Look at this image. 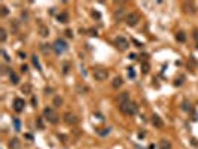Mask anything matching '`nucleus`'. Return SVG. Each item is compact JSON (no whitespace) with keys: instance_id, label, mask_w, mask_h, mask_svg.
<instances>
[{"instance_id":"41","label":"nucleus","mask_w":198,"mask_h":149,"mask_svg":"<svg viewBox=\"0 0 198 149\" xmlns=\"http://www.w3.org/2000/svg\"><path fill=\"white\" fill-rule=\"evenodd\" d=\"M197 48H198V42H197Z\"/></svg>"},{"instance_id":"20","label":"nucleus","mask_w":198,"mask_h":149,"mask_svg":"<svg viewBox=\"0 0 198 149\" xmlns=\"http://www.w3.org/2000/svg\"><path fill=\"white\" fill-rule=\"evenodd\" d=\"M21 91H22L24 94H31V85H30V84H24V85L21 86Z\"/></svg>"},{"instance_id":"19","label":"nucleus","mask_w":198,"mask_h":149,"mask_svg":"<svg viewBox=\"0 0 198 149\" xmlns=\"http://www.w3.org/2000/svg\"><path fill=\"white\" fill-rule=\"evenodd\" d=\"M31 61H33V64H34V67L38 69L39 72H42V66H40V63H39V58L36 57V55H33V57H31Z\"/></svg>"},{"instance_id":"14","label":"nucleus","mask_w":198,"mask_h":149,"mask_svg":"<svg viewBox=\"0 0 198 149\" xmlns=\"http://www.w3.org/2000/svg\"><path fill=\"white\" fill-rule=\"evenodd\" d=\"M124 14H125V9H124V8H119V9H116V10H115L113 18H115L116 21H119V19L124 17Z\"/></svg>"},{"instance_id":"12","label":"nucleus","mask_w":198,"mask_h":149,"mask_svg":"<svg viewBox=\"0 0 198 149\" xmlns=\"http://www.w3.org/2000/svg\"><path fill=\"white\" fill-rule=\"evenodd\" d=\"M39 34H40L42 37H46V36L49 34V29L45 26V24H42V22L39 24Z\"/></svg>"},{"instance_id":"26","label":"nucleus","mask_w":198,"mask_h":149,"mask_svg":"<svg viewBox=\"0 0 198 149\" xmlns=\"http://www.w3.org/2000/svg\"><path fill=\"white\" fill-rule=\"evenodd\" d=\"M14 125H15V130L17 131H19V128H21V122H19V119H14Z\"/></svg>"},{"instance_id":"30","label":"nucleus","mask_w":198,"mask_h":149,"mask_svg":"<svg viewBox=\"0 0 198 149\" xmlns=\"http://www.w3.org/2000/svg\"><path fill=\"white\" fill-rule=\"evenodd\" d=\"M31 103H33V106L36 107V106H38V98H36V97H31Z\"/></svg>"},{"instance_id":"10","label":"nucleus","mask_w":198,"mask_h":149,"mask_svg":"<svg viewBox=\"0 0 198 149\" xmlns=\"http://www.w3.org/2000/svg\"><path fill=\"white\" fill-rule=\"evenodd\" d=\"M128 102H130V94H128V93H121L119 97H118L119 106H121V104H125V103H128Z\"/></svg>"},{"instance_id":"27","label":"nucleus","mask_w":198,"mask_h":149,"mask_svg":"<svg viewBox=\"0 0 198 149\" xmlns=\"http://www.w3.org/2000/svg\"><path fill=\"white\" fill-rule=\"evenodd\" d=\"M0 52H2V55H3V58H5V61H10V57L6 54V51H5V49H2V51H0Z\"/></svg>"},{"instance_id":"35","label":"nucleus","mask_w":198,"mask_h":149,"mask_svg":"<svg viewBox=\"0 0 198 149\" xmlns=\"http://www.w3.org/2000/svg\"><path fill=\"white\" fill-rule=\"evenodd\" d=\"M69 72V63H64V73Z\"/></svg>"},{"instance_id":"32","label":"nucleus","mask_w":198,"mask_h":149,"mask_svg":"<svg viewBox=\"0 0 198 149\" xmlns=\"http://www.w3.org/2000/svg\"><path fill=\"white\" fill-rule=\"evenodd\" d=\"M0 69H2V73H3V74H5V73H8V67H6V66H2Z\"/></svg>"},{"instance_id":"9","label":"nucleus","mask_w":198,"mask_h":149,"mask_svg":"<svg viewBox=\"0 0 198 149\" xmlns=\"http://www.w3.org/2000/svg\"><path fill=\"white\" fill-rule=\"evenodd\" d=\"M24 106H26V103H24L22 98H15V102H14V109H15V112H22V110H24Z\"/></svg>"},{"instance_id":"1","label":"nucleus","mask_w":198,"mask_h":149,"mask_svg":"<svg viewBox=\"0 0 198 149\" xmlns=\"http://www.w3.org/2000/svg\"><path fill=\"white\" fill-rule=\"evenodd\" d=\"M119 110L122 112V113H125V115H135L137 113V110H139V107H137V104H135L134 102H128V103H125V104H121L119 106Z\"/></svg>"},{"instance_id":"15","label":"nucleus","mask_w":198,"mask_h":149,"mask_svg":"<svg viewBox=\"0 0 198 149\" xmlns=\"http://www.w3.org/2000/svg\"><path fill=\"white\" fill-rule=\"evenodd\" d=\"M88 91H90L88 86H85V85H82V84H78V85H76V93H79V94H86Z\"/></svg>"},{"instance_id":"29","label":"nucleus","mask_w":198,"mask_h":149,"mask_svg":"<svg viewBox=\"0 0 198 149\" xmlns=\"http://www.w3.org/2000/svg\"><path fill=\"white\" fill-rule=\"evenodd\" d=\"M128 76H130V78H134V76H135V72H134L133 69H128Z\"/></svg>"},{"instance_id":"6","label":"nucleus","mask_w":198,"mask_h":149,"mask_svg":"<svg viewBox=\"0 0 198 149\" xmlns=\"http://www.w3.org/2000/svg\"><path fill=\"white\" fill-rule=\"evenodd\" d=\"M52 48H54V51H55L57 54H63L66 49H67V43H66L64 40H61V39H57L55 43L52 45Z\"/></svg>"},{"instance_id":"5","label":"nucleus","mask_w":198,"mask_h":149,"mask_svg":"<svg viewBox=\"0 0 198 149\" xmlns=\"http://www.w3.org/2000/svg\"><path fill=\"white\" fill-rule=\"evenodd\" d=\"M127 24L130 27H134V26H137V22L140 21V15L137 14V12H131V14L127 15Z\"/></svg>"},{"instance_id":"33","label":"nucleus","mask_w":198,"mask_h":149,"mask_svg":"<svg viewBox=\"0 0 198 149\" xmlns=\"http://www.w3.org/2000/svg\"><path fill=\"white\" fill-rule=\"evenodd\" d=\"M109 131H110V130H109V128H106V130H103V131H98V133H100L101 136H104V134H107Z\"/></svg>"},{"instance_id":"39","label":"nucleus","mask_w":198,"mask_h":149,"mask_svg":"<svg viewBox=\"0 0 198 149\" xmlns=\"http://www.w3.org/2000/svg\"><path fill=\"white\" fill-rule=\"evenodd\" d=\"M91 31V36H97V30H90Z\"/></svg>"},{"instance_id":"7","label":"nucleus","mask_w":198,"mask_h":149,"mask_svg":"<svg viewBox=\"0 0 198 149\" xmlns=\"http://www.w3.org/2000/svg\"><path fill=\"white\" fill-rule=\"evenodd\" d=\"M64 122L69 124V125H75V124L78 122V118H76V115H73V113H66L64 115Z\"/></svg>"},{"instance_id":"40","label":"nucleus","mask_w":198,"mask_h":149,"mask_svg":"<svg viewBox=\"0 0 198 149\" xmlns=\"http://www.w3.org/2000/svg\"><path fill=\"white\" fill-rule=\"evenodd\" d=\"M18 55H19V58H26V54H22V52H19Z\"/></svg>"},{"instance_id":"17","label":"nucleus","mask_w":198,"mask_h":149,"mask_svg":"<svg viewBox=\"0 0 198 149\" xmlns=\"http://www.w3.org/2000/svg\"><path fill=\"white\" fill-rule=\"evenodd\" d=\"M122 84H124V81H122V78H119V76H116L113 81H112V86L113 88H119V86H122Z\"/></svg>"},{"instance_id":"36","label":"nucleus","mask_w":198,"mask_h":149,"mask_svg":"<svg viewBox=\"0 0 198 149\" xmlns=\"http://www.w3.org/2000/svg\"><path fill=\"white\" fill-rule=\"evenodd\" d=\"M92 17H95V18H100V14H98V12H95V10H94V12H92Z\"/></svg>"},{"instance_id":"24","label":"nucleus","mask_w":198,"mask_h":149,"mask_svg":"<svg viewBox=\"0 0 198 149\" xmlns=\"http://www.w3.org/2000/svg\"><path fill=\"white\" fill-rule=\"evenodd\" d=\"M142 73L143 74L149 73V63H142Z\"/></svg>"},{"instance_id":"37","label":"nucleus","mask_w":198,"mask_h":149,"mask_svg":"<svg viewBox=\"0 0 198 149\" xmlns=\"http://www.w3.org/2000/svg\"><path fill=\"white\" fill-rule=\"evenodd\" d=\"M194 37H195V40L198 42V30H195V31H194Z\"/></svg>"},{"instance_id":"38","label":"nucleus","mask_w":198,"mask_h":149,"mask_svg":"<svg viewBox=\"0 0 198 149\" xmlns=\"http://www.w3.org/2000/svg\"><path fill=\"white\" fill-rule=\"evenodd\" d=\"M135 57H137L135 54H130V55H128V58H130V60H135Z\"/></svg>"},{"instance_id":"4","label":"nucleus","mask_w":198,"mask_h":149,"mask_svg":"<svg viewBox=\"0 0 198 149\" xmlns=\"http://www.w3.org/2000/svg\"><path fill=\"white\" fill-rule=\"evenodd\" d=\"M115 45H116L118 49H121V51H127L128 46H130L128 40H127L124 36H118V37H116V39H115Z\"/></svg>"},{"instance_id":"21","label":"nucleus","mask_w":198,"mask_h":149,"mask_svg":"<svg viewBox=\"0 0 198 149\" xmlns=\"http://www.w3.org/2000/svg\"><path fill=\"white\" fill-rule=\"evenodd\" d=\"M176 39H177L179 42H186V34H185L183 31H179V33L176 34Z\"/></svg>"},{"instance_id":"13","label":"nucleus","mask_w":198,"mask_h":149,"mask_svg":"<svg viewBox=\"0 0 198 149\" xmlns=\"http://www.w3.org/2000/svg\"><path fill=\"white\" fill-rule=\"evenodd\" d=\"M57 19H58L60 22L66 24V22H69V14H67V12H61V14H58Z\"/></svg>"},{"instance_id":"34","label":"nucleus","mask_w":198,"mask_h":149,"mask_svg":"<svg viewBox=\"0 0 198 149\" xmlns=\"http://www.w3.org/2000/svg\"><path fill=\"white\" fill-rule=\"evenodd\" d=\"M66 34H67V37H72V36H73V31H72V30H66Z\"/></svg>"},{"instance_id":"11","label":"nucleus","mask_w":198,"mask_h":149,"mask_svg":"<svg viewBox=\"0 0 198 149\" xmlns=\"http://www.w3.org/2000/svg\"><path fill=\"white\" fill-rule=\"evenodd\" d=\"M158 148H159V149H171V142L167 140V139H161Z\"/></svg>"},{"instance_id":"2","label":"nucleus","mask_w":198,"mask_h":149,"mask_svg":"<svg viewBox=\"0 0 198 149\" xmlns=\"http://www.w3.org/2000/svg\"><path fill=\"white\" fill-rule=\"evenodd\" d=\"M43 116H45V119L49 122V124H57L58 122V115H57V112L52 109V107H46L45 110H43Z\"/></svg>"},{"instance_id":"16","label":"nucleus","mask_w":198,"mask_h":149,"mask_svg":"<svg viewBox=\"0 0 198 149\" xmlns=\"http://www.w3.org/2000/svg\"><path fill=\"white\" fill-rule=\"evenodd\" d=\"M19 148H21V143L18 139H12L9 142V149H19Z\"/></svg>"},{"instance_id":"3","label":"nucleus","mask_w":198,"mask_h":149,"mask_svg":"<svg viewBox=\"0 0 198 149\" xmlns=\"http://www.w3.org/2000/svg\"><path fill=\"white\" fill-rule=\"evenodd\" d=\"M92 74H94V79L95 81H106L107 79V76H109V72L106 70V69H103V67H95L94 69V72H92Z\"/></svg>"},{"instance_id":"18","label":"nucleus","mask_w":198,"mask_h":149,"mask_svg":"<svg viewBox=\"0 0 198 149\" xmlns=\"http://www.w3.org/2000/svg\"><path fill=\"white\" fill-rule=\"evenodd\" d=\"M9 78H10V84H14V85H17V84L19 82L18 74H17V73H14V72H10V73H9Z\"/></svg>"},{"instance_id":"31","label":"nucleus","mask_w":198,"mask_h":149,"mask_svg":"<svg viewBox=\"0 0 198 149\" xmlns=\"http://www.w3.org/2000/svg\"><path fill=\"white\" fill-rule=\"evenodd\" d=\"M27 70H28V67H27L26 64H24V66H21V72H22V73H26Z\"/></svg>"},{"instance_id":"22","label":"nucleus","mask_w":198,"mask_h":149,"mask_svg":"<svg viewBox=\"0 0 198 149\" xmlns=\"http://www.w3.org/2000/svg\"><path fill=\"white\" fill-rule=\"evenodd\" d=\"M6 37H8L6 30L5 29H0V42H6Z\"/></svg>"},{"instance_id":"25","label":"nucleus","mask_w":198,"mask_h":149,"mask_svg":"<svg viewBox=\"0 0 198 149\" xmlns=\"http://www.w3.org/2000/svg\"><path fill=\"white\" fill-rule=\"evenodd\" d=\"M61 104H63V98L55 97V98H54V106H55V107H60Z\"/></svg>"},{"instance_id":"8","label":"nucleus","mask_w":198,"mask_h":149,"mask_svg":"<svg viewBox=\"0 0 198 149\" xmlns=\"http://www.w3.org/2000/svg\"><path fill=\"white\" fill-rule=\"evenodd\" d=\"M152 124H154V127L155 128H163L164 127V122H163V119H161V116H158V115H152Z\"/></svg>"},{"instance_id":"28","label":"nucleus","mask_w":198,"mask_h":149,"mask_svg":"<svg viewBox=\"0 0 198 149\" xmlns=\"http://www.w3.org/2000/svg\"><path fill=\"white\" fill-rule=\"evenodd\" d=\"M0 9H2V17H6V15L9 14V10H8V8H6V6H2Z\"/></svg>"},{"instance_id":"23","label":"nucleus","mask_w":198,"mask_h":149,"mask_svg":"<svg viewBox=\"0 0 198 149\" xmlns=\"http://www.w3.org/2000/svg\"><path fill=\"white\" fill-rule=\"evenodd\" d=\"M40 49H42V52L48 54V52H49V51H51V49H52V46H49L48 43H43V45L40 46Z\"/></svg>"}]
</instances>
